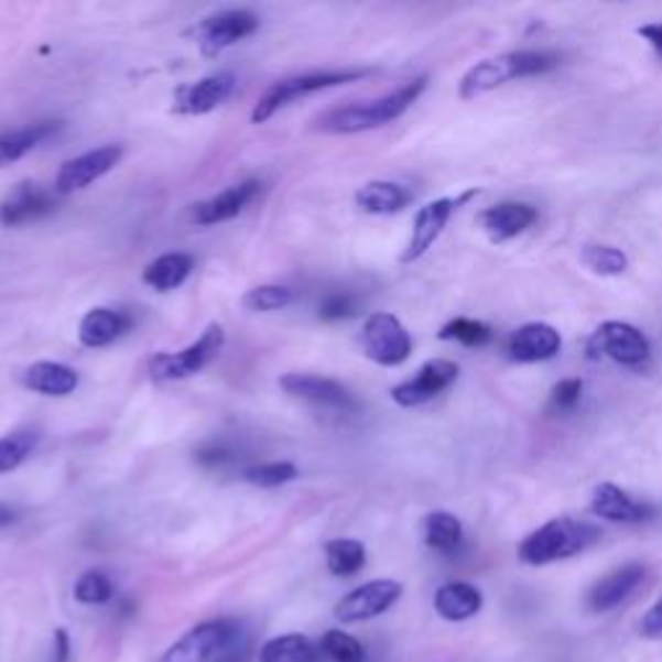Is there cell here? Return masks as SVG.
Masks as SVG:
<instances>
[{
    "instance_id": "6da1fadb",
    "label": "cell",
    "mask_w": 662,
    "mask_h": 662,
    "mask_svg": "<svg viewBox=\"0 0 662 662\" xmlns=\"http://www.w3.org/2000/svg\"><path fill=\"white\" fill-rule=\"evenodd\" d=\"M425 88H427L425 76L414 78L401 88H397V91L381 96V99L329 109L326 115L316 119V128L322 132H332V135H352V132L383 128V124H389L393 119L404 115V111L420 99Z\"/></svg>"
},
{
    "instance_id": "7a4b0ae2",
    "label": "cell",
    "mask_w": 662,
    "mask_h": 662,
    "mask_svg": "<svg viewBox=\"0 0 662 662\" xmlns=\"http://www.w3.org/2000/svg\"><path fill=\"white\" fill-rule=\"evenodd\" d=\"M598 528L585 523V520L554 518L520 541L518 560L528 564V567H546V564L583 554L585 549L598 544Z\"/></svg>"
},
{
    "instance_id": "3957f363",
    "label": "cell",
    "mask_w": 662,
    "mask_h": 662,
    "mask_svg": "<svg viewBox=\"0 0 662 662\" xmlns=\"http://www.w3.org/2000/svg\"><path fill=\"white\" fill-rule=\"evenodd\" d=\"M556 65H560V55H554V52H546V50L504 52V55L476 63L474 68L460 78L458 94L464 101H471L476 96H485L516 78H531L554 70Z\"/></svg>"
},
{
    "instance_id": "277c9868",
    "label": "cell",
    "mask_w": 662,
    "mask_h": 662,
    "mask_svg": "<svg viewBox=\"0 0 662 662\" xmlns=\"http://www.w3.org/2000/svg\"><path fill=\"white\" fill-rule=\"evenodd\" d=\"M373 70H329V73H306V76H293L267 88L262 99L257 101L254 111H251V122L262 124L267 119H272L282 107H287L290 101L303 99L316 91H326V88H337L345 84H355L370 76Z\"/></svg>"
},
{
    "instance_id": "5b68a950",
    "label": "cell",
    "mask_w": 662,
    "mask_h": 662,
    "mask_svg": "<svg viewBox=\"0 0 662 662\" xmlns=\"http://www.w3.org/2000/svg\"><path fill=\"white\" fill-rule=\"evenodd\" d=\"M236 647H241V627L230 619H213L176 639L161 662H215Z\"/></svg>"
},
{
    "instance_id": "8992f818",
    "label": "cell",
    "mask_w": 662,
    "mask_h": 662,
    "mask_svg": "<svg viewBox=\"0 0 662 662\" xmlns=\"http://www.w3.org/2000/svg\"><path fill=\"white\" fill-rule=\"evenodd\" d=\"M223 345H226V334L223 326L210 324L203 332V337L192 341L189 347H184L182 352H161L151 357L148 370H151L153 381H182V378L197 376L199 370H205L215 357L220 355Z\"/></svg>"
},
{
    "instance_id": "52a82bcc",
    "label": "cell",
    "mask_w": 662,
    "mask_h": 662,
    "mask_svg": "<svg viewBox=\"0 0 662 662\" xmlns=\"http://www.w3.org/2000/svg\"><path fill=\"white\" fill-rule=\"evenodd\" d=\"M362 349L368 360L383 368H397L412 355V337L393 314H370L362 326Z\"/></svg>"
},
{
    "instance_id": "ba28073f",
    "label": "cell",
    "mask_w": 662,
    "mask_h": 662,
    "mask_svg": "<svg viewBox=\"0 0 662 662\" xmlns=\"http://www.w3.org/2000/svg\"><path fill=\"white\" fill-rule=\"evenodd\" d=\"M593 357H608V360L619 362V366L637 368L650 360V339L644 337L637 326L627 322H606L595 329L590 345Z\"/></svg>"
},
{
    "instance_id": "9c48e42d",
    "label": "cell",
    "mask_w": 662,
    "mask_h": 662,
    "mask_svg": "<svg viewBox=\"0 0 662 662\" xmlns=\"http://www.w3.org/2000/svg\"><path fill=\"white\" fill-rule=\"evenodd\" d=\"M404 595V585L397 579H373L355 590H349L345 598L334 606V616L341 623H360L370 621L376 616H381L399 604V598Z\"/></svg>"
},
{
    "instance_id": "30bf717a",
    "label": "cell",
    "mask_w": 662,
    "mask_h": 662,
    "mask_svg": "<svg viewBox=\"0 0 662 662\" xmlns=\"http://www.w3.org/2000/svg\"><path fill=\"white\" fill-rule=\"evenodd\" d=\"M259 29V17L247 9H230L220 11L199 21L195 29L197 44L203 50L205 57H218L220 52L234 47L236 42L247 40Z\"/></svg>"
},
{
    "instance_id": "8fae6325",
    "label": "cell",
    "mask_w": 662,
    "mask_h": 662,
    "mask_svg": "<svg viewBox=\"0 0 662 662\" xmlns=\"http://www.w3.org/2000/svg\"><path fill=\"white\" fill-rule=\"evenodd\" d=\"M458 366L453 360H430L416 370L414 378H409V381L393 386L391 389V399L397 401L399 406H422L427 404V401H433L437 393H443L445 389H451L453 383L458 381Z\"/></svg>"
},
{
    "instance_id": "7c38bea8",
    "label": "cell",
    "mask_w": 662,
    "mask_h": 662,
    "mask_svg": "<svg viewBox=\"0 0 662 662\" xmlns=\"http://www.w3.org/2000/svg\"><path fill=\"white\" fill-rule=\"evenodd\" d=\"M122 155H124L122 145H101L84 155H78V159L65 161L57 171L55 192L57 195H70V192L86 189L88 184L96 182V178L109 174V171L122 161Z\"/></svg>"
},
{
    "instance_id": "4fadbf2b",
    "label": "cell",
    "mask_w": 662,
    "mask_h": 662,
    "mask_svg": "<svg viewBox=\"0 0 662 662\" xmlns=\"http://www.w3.org/2000/svg\"><path fill=\"white\" fill-rule=\"evenodd\" d=\"M280 389L287 397L306 401V404L332 409V412H355L357 401L345 386L332 381V378L311 376V373H285L280 378Z\"/></svg>"
},
{
    "instance_id": "5bb4252c",
    "label": "cell",
    "mask_w": 662,
    "mask_h": 662,
    "mask_svg": "<svg viewBox=\"0 0 662 662\" xmlns=\"http://www.w3.org/2000/svg\"><path fill=\"white\" fill-rule=\"evenodd\" d=\"M471 195H474V192H468V195L458 197V199H451V197L433 199V203H427L425 207H422V210L416 213V218H414L412 238H409L404 254H401V262L412 264L420 257H425L430 251V247H433L437 238H441L443 228L448 226L451 215L456 213L458 205L466 203V199Z\"/></svg>"
},
{
    "instance_id": "9a60e30c",
    "label": "cell",
    "mask_w": 662,
    "mask_h": 662,
    "mask_svg": "<svg viewBox=\"0 0 662 662\" xmlns=\"http://www.w3.org/2000/svg\"><path fill=\"white\" fill-rule=\"evenodd\" d=\"M55 210V199L34 182H19L9 195L0 199V226L17 228L40 220Z\"/></svg>"
},
{
    "instance_id": "2e32d148",
    "label": "cell",
    "mask_w": 662,
    "mask_h": 662,
    "mask_svg": "<svg viewBox=\"0 0 662 662\" xmlns=\"http://www.w3.org/2000/svg\"><path fill=\"white\" fill-rule=\"evenodd\" d=\"M642 579H644L642 564L639 562L621 564V567H616L611 575L600 577L598 583L590 587V593H587V608H590L593 614L614 611L616 606H621L623 600L642 585Z\"/></svg>"
},
{
    "instance_id": "e0dca14e",
    "label": "cell",
    "mask_w": 662,
    "mask_h": 662,
    "mask_svg": "<svg viewBox=\"0 0 662 662\" xmlns=\"http://www.w3.org/2000/svg\"><path fill=\"white\" fill-rule=\"evenodd\" d=\"M259 189H262V184L254 182V178L234 184V187L220 192V195L192 205V223H197V226H215V223L234 220L247 210V205L259 195Z\"/></svg>"
},
{
    "instance_id": "ac0fdd59",
    "label": "cell",
    "mask_w": 662,
    "mask_h": 662,
    "mask_svg": "<svg viewBox=\"0 0 662 662\" xmlns=\"http://www.w3.org/2000/svg\"><path fill=\"white\" fill-rule=\"evenodd\" d=\"M562 337L552 324H525L508 341V355L516 362H544L560 355Z\"/></svg>"
},
{
    "instance_id": "d6986e66",
    "label": "cell",
    "mask_w": 662,
    "mask_h": 662,
    "mask_svg": "<svg viewBox=\"0 0 662 662\" xmlns=\"http://www.w3.org/2000/svg\"><path fill=\"white\" fill-rule=\"evenodd\" d=\"M535 220H539V213L528 203H500L495 207H487V210L479 215L481 230H485L489 241L495 243H504L510 241V238L525 234Z\"/></svg>"
},
{
    "instance_id": "ffe728a7",
    "label": "cell",
    "mask_w": 662,
    "mask_h": 662,
    "mask_svg": "<svg viewBox=\"0 0 662 662\" xmlns=\"http://www.w3.org/2000/svg\"><path fill=\"white\" fill-rule=\"evenodd\" d=\"M236 78L230 73H215L197 84L184 86L176 94V111L182 115H207V111L218 109L223 101H228V96L234 94Z\"/></svg>"
},
{
    "instance_id": "44dd1931",
    "label": "cell",
    "mask_w": 662,
    "mask_h": 662,
    "mask_svg": "<svg viewBox=\"0 0 662 662\" xmlns=\"http://www.w3.org/2000/svg\"><path fill=\"white\" fill-rule=\"evenodd\" d=\"M593 512L608 523H642L650 516V508L637 502L629 492L616 485H598L590 502Z\"/></svg>"
},
{
    "instance_id": "7402d4cb",
    "label": "cell",
    "mask_w": 662,
    "mask_h": 662,
    "mask_svg": "<svg viewBox=\"0 0 662 662\" xmlns=\"http://www.w3.org/2000/svg\"><path fill=\"white\" fill-rule=\"evenodd\" d=\"M21 383H24L26 389L42 393V397L63 399L70 397V393L78 389V373L73 368L63 366V362L42 360L24 370Z\"/></svg>"
},
{
    "instance_id": "603a6c76",
    "label": "cell",
    "mask_w": 662,
    "mask_h": 662,
    "mask_svg": "<svg viewBox=\"0 0 662 662\" xmlns=\"http://www.w3.org/2000/svg\"><path fill=\"white\" fill-rule=\"evenodd\" d=\"M485 606V595L471 583H448L437 587L435 593V611L445 621H466L474 619Z\"/></svg>"
},
{
    "instance_id": "cb8c5ba5",
    "label": "cell",
    "mask_w": 662,
    "mask_h": 662,
    "mask_svg": "<svg viewBox=\"0 0 662 662\" xmlns=\"http://www.w3.org/2000/svg\"><path fill=\"white\" fill-rule=\"evenodd\" d=\"M130 329V316H124L122 311L111 308H94L80 318L78 339L84 347H107L111 341L122 337Z\"/></svg>"
},
{
    "instance_id": "d4e9b609",
    "label": "cell",
    "mask_w": 662,
    "mask_h": 662,
    "mask_svg": "<svg viewBox=\"0 0 662 662\" xmlns=\"http://www.w3.org/2000/svg\"><path fill=\"white\" fill-rule=\"evenodd\" d=\"M355 203L370 215H393L412 203V192L397 182H368L357 189Z\"/></svg>"
},
{
    "instance_id": "484cf974",
    "label": "cell",
    "mask_w": 662,
    "mask_h": 662,
    "mask_svg": "<svg viewBox=\"0 0 662 662\" xmlns=\"http://www.w3.org/2000/svg\"><path fill=\"white\" fill-rule=\"evenodd\" d=\"M192 267H195V259L184 251H171V254H163L159 259H153L151 264L143 270V282L151 285L159 293H169V290H176L178 285H184V280L189 278Z\"/></svg>"
},
{
    "instance_id": "4316f807",
    "label": "cell",
    "mask_w": 662,
    "mask_h": 662,
    "mask_svg": "<svg viewBox=\"0 0 662 662\" xmlns=\"http://www.w3.org/2000/svg\"><path fill=\"white\" fill-rule=\"evenodd\" d=\"M422 531H425V544L437 554H458L460 546H464V525H460V520L453 512H430Z\"/></svg>"
},
{
    "instance_id": "83f0119b",
    "label": "cell",
    "mask_w": 662,
    "mask_h": 662,
    "mask_svg": "<svg viewBox=\"0 0 662 662\" xmlns=\"http://www.w3.org/2000/svg\"><path fill=\"white\" fill-rule=\"evenodd\" d=\"M57 130H59L57 122H42V124H32V128L9 132V135H0V169L11 166V163L24 159L26 153H32L42 140L55 135Z\"/></svg>"
},
{
    "instance_id": "f1b7e54d",
    "label": "cell",
    "mask_w": 662,
    "mask_h": 662,
    "mask_svg": "<svg viewBox=\"0 0 662 662\" xmlns=\"http://www.w3.org/2000/svg\"><path fill=\"white\" fill-rule=\"evenodd\" d=\"M322 652L303 634H282L262 644L259 662H318Z\"/></svg>"
},
{
    "instance_id": "f546056e",
    "label": "cell",
    "mask_w": 662,
    "mask_h": 662,
    "mask_svg": "<svg viewBox=\"0 0 662 662\" xmlns=\"http://www.w3.org/2000/svg\"><path fill=\"white\" fill-rule=\"evenodd\" d=\"M324 556H326V567L334 577H352L366 567L368 562V552L366 544L357 539H334L324 546Z\"/></svg>"
},
{
    "instance_id": "4dcf8cb0",
    "label": "cell",
    "mask_w": 662,
    "mask_h": 662,
    "mask_svg": "<svg viewBox=\"0 0 662 662\" xmlns=\"http://www.w3.org/2000/svg\"><path fill=\"white\" fill-rule=\"evenodd\" d=\"M40 445V433L34 430H17L0 437V474H9L32 456Z\"/></svg>"
},
{
    "instance_id": "1f68e13d",
    "label": "cell",
    "mask_w": 662,
    "mask_h": 662,
    "mask_svg": "<svg viewBox=\"0 0 662 662\" xmlns=\"http://www.w3.org/2000/svg\"><path fill=\"white\" fill-rule=\"evenodd\" d=\"M583 262L587 270L595 274H604V278H616L623 274L629 267V257L621 249L608 247V243H587L583 249Z\"/></svg>"
},
{
    "instance_id": "d6a6232c",
    "label": "cell",
    "mask_w": 662,
    "mask_h": 662,
    "mask_svg": "<svg viewBox=\"0 0 662 662\" xmlns=\"http://www.w3.org/2000/svg\"><path fill=\"white\" fill-rule=\"evenodd\" d=\"M293 303V290L282 285H259L251 287L247 295L241 297V306L251 311V314H272V311H282Z\"/></svg>"
},
{
    "instance_id": "836d02e7",
    "label": "cell",
    "mask_w": 662,
    "mask_h": 662,
    "mask_svg": "<svg viewBox=\"0 0 662 662\" xmlns=\"http://www.w3.org/2000/svg\"><path fill=\"white\" fill-rule=\"evenodd\" d=\"M437 337L445 341H458L464 347H485L492 341V329L485 322H476V318H453L441 329Z\"/></svg>"
},
{
    "instance_id": "e575fe53",
    "label": "cell",
    "mask_w": 662,
    "mask_h": 662,
    "mask_svg": "<svg viewBox=\"0 0 662 662\" xmlns=\"http://www.w3.org/2000/svg\"><path fill=\"white\" fill-rule=\"evenodd\" d=\"M73 595L84 606H104L115 598V583L101 569H88L78 577Z\"/></svg>"
},
{
    "instance_id": "d590c367",
    "label": "cell",
    "mask_w": 662,
    "mask_h": 662,
    "mask_svg": "<svg viewBox=\"0 0 662 662\" xmlns=\"http://www.w3.org/2000/svg\"><path fill=\"white\" fill-rule=\"evenodd\" d=\"M318 650H322L332 662H366V650H362V644L341 629L326 631Z\"/></svg>"
},
{
    "instance_id": "8d00e7d4",
    "label": "cell",
    "mask_w": 662,
    "mask_h": 662,
    "mask_svg": "<svg viewBox=\"0 0 662 662\" xmlns=\"http://www.w3.org/2000/svg\"><path fill=\"white\" fill-rule=\"evenodd\" d=\"M243 479L254 487L274 489V487H282V485H290V481H295L297 466L290 464V460H272V464L247 468V471H243Z\"/></svg>"
},
{
    "instance_id": "74e56055",
    "label": "cell",
    "mask_w": 662,
    "mask_h": 662,
    "mask_svg": "<svg viewBox=\"0 0 662 662\" xmlns=\"http://www.w3.org/2000/svg\"><path fill=\"white\" fill-rule=\"evenodd\" d=\"M585 383L579 378H564L552 389V409L556 412H572L583 399Z\"/></svg>"
},
{
    "instance_id": "f35d334b",
    "label": "cell",
    "mask_w": 662,
    "mask_h": 662,
    "mask_svg": "<svg viewBox=\"0 0 662 662\" xmlns=\"http://www.w3.org/2000/svg\"><path fill=\"white\" fill-rule=\"evenodd\" d=\"M355 301L349 295H329L322 306H318V316H322L324 322H339V318L355 316Z\"/></svg>"
},
{
    "instance_id": "ab89813d",
    "label": "cell",
    "mask_w": 662,
    "mask_h": 662,
    "mask_svg": "<svg viewBox=\"0 0 662 662\" xmlns=\"http://www.w3.org/2000/svg\"><path fill=\"white\" fill-rule=\"evenodd\" d=\"M639 634L650 642H662V598L639 621Z\"/></svg>"
},
{
    "instance_id": "60d3db41",
    "label": "cell",
    "mask_w": 662,
    "mask_h": 662,
    "mask_svg": "<svg viewBox=\"0 0 662 662\" xmlns=\"http://www.w3.org/2000/svg\"><path fill=\"white\" fill-rule=\"evenodd\" d=\"M236 456L228 448H223V445H210V448H203L197 453V460L207 468H220L234 460Z\"/></svg>"
},
{
    "instance_id": "b9f144b4",
    "label": "cell",
    "mask_w": 662,
    "mask_h": 662,
    "mask_svg": "<svg viewBox=\"0 0 662 662\" xmlns=\"http://www.w3.org/2000/svg\"><path fill=\"white\" fill-rule=\"evenodd\" d=\"M70 637L65 629H55V637H52V660L50 662H70Z\"/></svg>"
},
{
    "instance_id": "7bdbcfd3",
    "label": "cell",
    "mask_w": 662,
    "mask_h": 662,
    "mask_svg": "<svg viewBox=\"0 0 662 662\" xmlns=\"http://www.w3.org/2000/svg\"><path fill=\"white\" fill-rule=\"evenodd\" d=\"M639 36H644V40L652 44V50L658 52V55L662 57V24H647V26H639Z\"/></svg>"
},
{
    "instance_id": "ee69618b",
    "label": "cell",
    "mask_w": 662,
    "mask_h": 662,
    "mask_svg": "<svg viewBox=\"0 0 662 662\" xmlns=\"http://www.w3.org/2000/svg\"><path fill=\"white\" fill-rule=\"evenodd\" d=\"M13 520H17V516H13V510L9 508V504H3L0 502V531H6V528H9Z\"/></svg>"
},
{
    "instance_id": "f6af8a7d",
    "label": "cell",
    "mask_w": 662,
    "mask_h": 662,
    "mask_svg": "<svg viewBox=\"0 0 662 662\" xmlns=\"http://www.w3.org/2000/svg\"><path fill=\"white\" fill-rule=\"evenodd\" d=\"M241 660H243V644L236 647V650H230L228 654H223V658L215 662H241Z\"/></svg>"
}]
</instances>
